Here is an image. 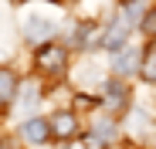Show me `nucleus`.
Segmentation results:
<instances>
[{
  "label": "nucleus",
  "instance_id": "f03ea898",
  "mask_svg": "<svg viewBox=\"0 0 156 149\" xmlns=\"http://www.w3.org/2000/svg\"><path fill=\"white\" fill-rule=\"evenodd\" d=\"M55 27H58V20L48 17V14H27V17H24V37H27V41L44 44V41H51Z\"/></svg>",
  "mask_w": 156,
  "mask_h": 149
},
{
  "label": "nucleus",
  "instance_id": "f257e3e1",
  "mask_svg": "<svg viewBox=\"0 0 156 149\" xmlns=\"http://www.w3.org/2000/svg\"><path fill=\"white\" fill-rule=\"evenodd\" d=\"M34 64H37V71L58 78V74H65V68H68V51L61 44H41L37 54H34Z\"/></svg>",
  "mask_w": 156,
  "mask_h": 149
},
{
  "label": "nucleus",
  "instance_id": "9b49d317",
  "mask_svg": "<svg viewBox=\"0 0 156 149\" xmlns=\"http://www.w3.org/2000/svg\"><path fill=\"white\" fill-rule=\"evenodd\" d=\"M139 27H143V34L156 37V7H149V10H146V17L139 20Z\"/></svg>",
  "mask_w": 156,
  "mask_h": 149
},
{
  "label": "nucleus",
  "instance_id": "6e6552de",
  "mask_svg": "<svg viewBox=\"0 0 156 149\" xmlns=\"http://www.w3.org/2000/svg\"><path fill=\"white\" fill-rule=\"evenodd\" d=\"M17 88H20V78L10 68H0V105H10L17 98Z\"/></svg>",
  "mask_w": 156,
  "mask_h": 149
},
{
  "label": "nucleus",
  "instance_id": "ddd939ff",
  "mask_svg": "<svg viewBox=\"0 0 156 149\" xmlns=\"http://www.w3.org/2000/svg\"><path fill=\"white\" fill-rule=\"evenodd\" d=\"M0 149H14V142L10 139H0Z\"/></svg>",
  "mask_w": 156,
  "mask_h": 149
},
{
  "label": "nucleus",
  "instance_id": "20e7f679",
  "mask_svg": "<svg viewBox=\"0 0 156 149\" xmlns=\"http://www.w3.org/2000/svg\"><path fill=\"white\" fill-rule=\"evenodd\" d=\"M126 34H129V20L119 14V17H115V24H112L105 34H102V41H98V44L105 47V51H119V47L126 44Z\"/></svg>",
  "mask_w": 156,
  "mask_h": 149
},
{
  "label": "nucleus",
  "instance_id": "f8f14e48",
  "mask_svg": "<svg viewBox=\"0 0 156 149\" xmlns=\"http://www.w3.org/2000/svg\"><path fill=\"white\" fill-rule=\"evenodd\" d=\"M95 136H98V139H112V136H115V126H112L109 119H105V122L98 119V122H95Z\"/></svg>",
  "mask_w": 156,
  "mask_h": 149
},
{
  "label": "nucleus",
  "instance_id": "39448f33",
  "mask_svg": "<svg viewBox=\"0 0 156 149\" xmlns=\"http://www.w3.org/2000/svg\"><path fill=\"white\" fill-rule=\"evenodd\" d=\"M126 98H129V92H126L122 81H105L102 85V102H105V109H112V112L126 109Z\"/></svg>",
  "mask_w": 156,
  "mask_h": 149
},
{
  "label": "nucleus",
  "instance_id": "423d86ee",
  "mask_svg": "<svg viewBox=\"0 0 156 149\" xmlns=\"http://www.w3.org/2000/svg\"><path fill=\"white\" fill-rule=\"evenodd\" d=\"M136 68H139V51H136L133 44H129V47H119L115 58H112V71H119V74H133Z\"/></svg>",
  "mask_w": 156,
  "mask_h": 149
},
{
  "label": "nucleus",
  "instance_id": "9d476101",
  "mask_svg": "<svg viewBox=\"0 0 156 149\" xmlns=\"http://www.w3.org/2000/svg\"><path fill=\"white\" fill-rule=\"evenodd\" d=\"M92 24H82V27H75V34H71V41L78 44V47H88V37H92Z\"/></svg>",
  "mask_w": 156,
  "mask_h": 149
},
{
  "label": "nucleus",
  "instance_id": "1a4fd4ad",
  "mask_svg": "<svg viewBox=\"0 0 156 149\" xmlns=\"http://www.w3.org/2000/svg\"><path fill=\"white\" fill-rule=\"evenodd\" d=\"M139 71H143V78H146V81L156 85V44L146 47V54H143V61H139Z\"/></svg>",
  "mask_w": 156,
  "mask_h": 149
},
{
  "label": "nucleus",
  "instance_id": "0eeeda50",
  "mask_svg": "<svg viewBox=\"0 0 156 149\" xmlns=\"http://www.w3.org/2000/svg\"><path fill=\"white\" fill-rule=\"evenodd\" d=\"M20 132H24V139L34 142V146H41V142L51 139V126H48L44 119H27V122L20 126Z\"/></svg>",
  "mask_w": 156,
  "mask_h": 149
},
{
  "label": "nucleus",
  "instance_id": "7ed1b4c3",
  "mask_svg": "<svg viewBox=\"0 0 156 149\" xmlns=\"http://www.w3.org/2000/svg\"><path fill=\"white\" fill-rule=\"evenodd\" d=\"M48 126H51L55 139H75L78 136V115L75 112H55L48 119Z\"/></svg>",
  "mask_w": 156,
  "mask_h": 149
}]
</instances>
